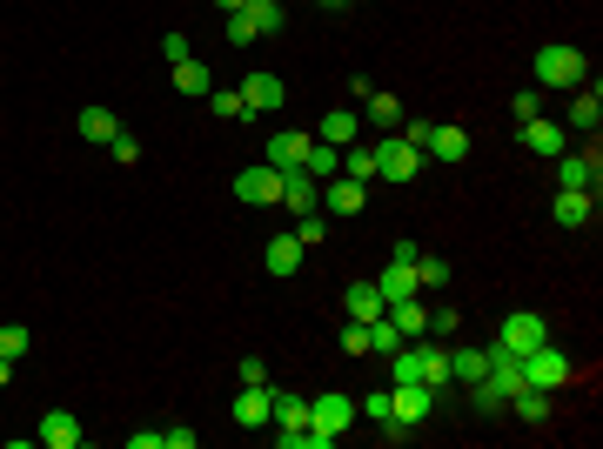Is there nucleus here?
Instances as JSON below:
<instances>
[{
  "label": "nucleus",
  "mask_w": 603,
  "mask_h": 449,
  "mask_svg": "<svg viewBox=\"0 0 603 449\" xmlns=\"http://www.w3.org/2000/svg\"><path fill=\"white\" fill-rule=\"evenodd\" d=\"M289 235H295L302 248H322V235H329V222H322V208H315V215H302V222H295Z\"/></svg>",
  "instance_id": "nucleus-39"
},
{
  "label": "nucleus",
  "mask_w": 603,
  "mask_h": 449,
  "mask_svg": "<svg viewBox=\"0 0 603 449\" xmlns=\"http://www.w3.org/2000/svg\"><path fill=\"white\" fill-rule=\"evenodd\" d=\"M242 14L255 21V34H282V27H289V14H282V0H248Z\"/></svg>",
  "instance_id": "nucleus-34"
},
{
  "label": "nucleus",
  "mask_w": 603,
  "mask_h": 449,
  "mask_svg": "<svg viewBox=\"0 0 603 449\" xmlns=\"http://www.w3.org/2000/svg\"><path fill=\"white\" fill-rule=\"evenodd\" d=\"M302 168H309L315 181L342 175V148H335V141H322V135H309V155H302Z\"/></svg>",
  "instance_id": "nucleus-25"
},
{
  "label": "nucleus",
  "mask_w": 603,
  "mask_h": 449,
  "mask_svg": "<svg viewBox=\"0 0 603 449\" xmlns=\"http://www.w3.org/2000/svg\"><path fill=\"white\" fill-rule=\"evenodd\" d=\"M356 416H369V423H396V409H389V389H369V396H362V403H356Z\"/></svg>",
  "instance_id": "nucleus-38"
},
{
  "label": "nucleus",
  "mask_w": 603,
  "mask_h": 449,
  "mask_svg": "<svg viewBox=\"0 0 603 449\" xmlns=\"http://www.w3.org/2000/svg\"><path fill=\"white\" fill-rule=\"evenodd\" d=\"M583 74H590V54L570 41H550V47H536V81L543 88H583Z\"/></svg>",
  "instance_id": "nucleus-3"
},
{
  "label": "nucleus",
  "mask_w": 603,
  "mask_h": 449,
  "mask_svg": "<svg viewBox=\"0 0 603 449\" xmlns=\"http://www.w3.org/2000/svg\"><path fill=\"white\" fill-rule=\"evenodd\" d=\"M597 121H603V88L590 81V88L570 101V128H577V135H597Z\"/></svg>",
  "instance_id": "nucleus-22"
},
{
  "label": "nucleus",
  "mask_w": 603,
  "mask_h": 449,
  "mask_svg": "<svg viewBox=\"0 0 603 449\" xmlns=\"http://www.w3.org/2000/svg\"><path fill=\"white\" fill-rule=\"evenodd\" d=\"M7 382H14V362H7V356H0V389H7Z\"/></svg>",
  "instance_id": "nucleus-48"
},
{
  "label": "nucleus",
  "mask_w": 603,
  "mask_h": 449,
  "mask_svg": "<svg viewBox=\"0 0 603 449\" xmlns=\"http://www.w3.org/2000/svg\"><path fill=\"white\" fill-rule=\"evenodd\" d=\"M228 41H235V47H255V41H262V34H255V21H248L242 7L228 14Z\"/></svg>",
  "instance_id": "nucleus-41"
},
{
  "label": "nucleus",
  "mask_w": 603,
  "mask_h": 449,
  "mask_svg": "<svg viewBox=\"0 0 603 449\" xmlns=\"http://www.w3.org/2000/svg\"><path fill=\"white\" fill-rule=\"evenodd\" d=\"M349 7H356V0H349Z\"/></svg>",
  "instance_id": "nucleus-51"
},
{
  "label": "nucleus",
  "mask_w": 603,
  "mask_h": 449,
  "mask_svg": "<svg viewBox=\"0 0 603 449\" xmlns=\"http://www.w3.org/2000/svg\"><path fill=\"white\" fill-rule=\"evenodd\" d=\"M215 7H222V14H235V7H248V0H215Z\"/></svg>",
  "instance_id": "nucleus-49"
},
{
  "label": "nucleus",
  "mask_w": 603,
  "mask_h": 449,
  "mask_svg": "<svg viewBox=\"0 0 603 449\" xmlns=\"http://www.w3.org/2000/svg\"><path fill=\"white\" fill-rule=\"evenodd\" d=\"M315 7H349V0H315Z\"/></svg>",
  "instance_id": "nucleus-50"
},
{
  "label": "nucleus",
  "mask_w": 603,
  "mask_h": 449,
  "mask_svg": "<svg viewBox=\"0 0 603 449\" xmlns=\"http://www.w3.org/2000/svg\"><path fill=\"white\" fill-rule=\"evenodd\" d=\"M376 289H382V309H389V302H409V295H423V289H416V262H389V269L376 275Z\"/></svg>",
  "instance_id": "nucleus-17"
},
{
  "label": "nucleus",
  "mask_w": 603,
  "mask_h": 449,
  "mask_svg": "<svg viewBox=\"0 0 603 449\" xmlns=\"http://www.w3.org/2000/svg\"><path fill=\"white\" fill-rule=\"evenodd\" d=\"M389 322H396L402 342H423L429 336V302L423 295H409V302H389Z\"/></svg>",
  "instance_id": "nucleus-15"
},
{
  "label": "nucleus",
  "mask_w": 603,
  "mask_h": 449,
  "mask_svg": "<svg viewBox=\"0 0 603 449\" xmlns=\"http://www.w3.org/2000/svg\"><path fill=\"white\" fill-rule=\"evenodd\" d=\"M362 202H369V188H362V181H349V175L322 181V208H335V215H356Z\"/></svg>",
  "instance_id": "nucleus-16"
},
{
  "label": "nucleus",
  "mask_w": 603,
  "mask_h": 449,
  "mask_svg": "<svg viewBox=\"0 0 603 449\" xmlns=\"http://www.w3.org/2000/svg\"><path fill=\"white\" fill-rule=\"evenodd\" d=\"M235 202H248V208H275V202H282V168H268V161L242 168V175H235Z\"/></svg>",
  "instance_id": "nucleus-8"
},
{
  "label": "nucleus",
  "mask_w": 603,
  "mask_h": 449,
  "mask_svg": "<svg viewBox=\"0 0 603 449\" xmlns=\"http://www.w3.org/2000/svg\"><path fill=\"white\" fill-rule=\"evenodd\" d=\"M108 148H114V161H121V168H134V161H141V141H134V135H114Z\"/></svg>",
  "instance_id": "nucleus-42"
},
{
  "label": "nucleus",
  "mask_w": 603,
  "mask_h": 449,
  "mask_svg": "<svg viewBox=\"0 0 603 449\" xmlns=\"http://www.w3.org/2000/svg\"><path fill=\"white\" fill-rule=\"evenodd\" d=\"M161 54L168 61H188V34H161Z\"/></svg>",
  "instance_id": "nucleus-47"
},
{
  "label": "nucleus",
  "mask_w": 603,
  "mask_h": 449,
  "mask_svg": "<svg viewBox=\"0 0 603 449\" xmlns=\"http://www.w3.org/2000/svg\"><path fill=\"white\" fill-rule=\"evenodd\" d=\"M402 349V336H396V322H389V309L369 322V356H396Z\"/></svg>",
  "instance_id": "nucleus-36"
},
{
  "label": "nucleus",
  "mask_w": 603,
  "mask_h": 449,
  "mask_svg": "<svg viewBox=\"0 0 603 449\" xmlns=\"http://www.w3.org/2000/svg\"><path fill=\"white\" fill-rule=\"evenodd\" d=\"M550 215H557L563 228H583L590 215H597V195H583V188H557V202H550Z\"/></svg>",
  "instance_id": "nucleus-18"
},
{
  "label": "nucleus",
  "mask_w": 603,
  "mask_h": 449,
  "mask_svg": "<svg viewBox=\"0 0 603 449\" xmlns=\"http://www.w3.org/2000/svg\"><path fill=\"white\" fill-rule=\"evenodd\" d=\"M282 208L315 215V208H322V181H315L309 168H282Z\"/></svg>",
  "instance_id": "nucleus-11"
},
{
  "label": "nucleus",
  "mask_w": 603,
  "mask_h": 449,
  "mask_svg": "<svg viewBox=\"0 0 603 449\" xmlns=\"http://www.w3.org/2000/svg\"><path fill=\"white\" fill-rule=\"evenodd\" d=\"M208 108L222 114V121H255V114H248V101H242V88H208Z\"/></svg>",
  "instance_id": "nucleus-35"
},
{
  "label": "nucleus",
  "mask_w": 603,
  "mask_h": 449,
  "mask_svg": "<svg viewBox=\"0 0 603 449\" xmlns=\"http://www.w3.org/2000/svg\"><path fill=\"white\" fill-rule=\"evenodd\" d=\"M242 101H248V114H268V108H282V101H289V88H282L268 68H255V74L242 81Z\"/></svg>",
  "instance_id": "nucleus-14"
},
{
  "label": "nucleus",
  "mask_w": 603,
  "mask_h": 449,
  "mask_svg": "<svg viewBox=\"0 0 603 449\" xmlns=\"http://www.w3.org/2000/svg\"><path fill=\"white\" fill-rule=\"evenodd\" d=\"M322 141H335V148L362 141V114L356 108H329V114H322Z\"/></svg>",
  "instance_id": "nucleus-23"
},
{
  "label": "nucleus",
  "mask_w": 603,
  "mask_h": 449,
  "mask_svg": "<svg viewBox=\"0 0 603 449\" xmlns=\"http://www.w3.org/2000/svg\"><path fill=\"white\" fill-rule=\"evenodd\" d=\"M362 121H369V128H396V121H402V101H396V94H382V88H369Z\"/></svg>",
  "instance_id": "nucleus-29"
},
{
  "label": "nucleus",
  "mask_w": 603,
  "mask_h": 449,
  "mask_svg": "<svg viewBox=\"0 0 603 449\" xmlns=\"http://www.w3.org/2000/svg\"><path fill=\"white\" fill-rule=\"evenodd\" d=\"M342 309H349V322H376L382 315V289L376 282H349V289H342Z\"/></svg>",
  "instance_id": "nucleus-21"
},
{
  "label": "nucleus",
  "mask_w": 603,
  "mask_h": 449,
  "mask_svg": "<svg viewBox=\"0 0 603 449\" xmlns=\"http://www.w3.org/2000/svg\"><path fill=\"white\" fill-rule=\"evenodd\" d=\"M195 443H201V436H195V429H181V423L161 429V449H195Z\"/></svg>",
  "instance_id": "nucleus-43"
},
{
  "label": "nucleus",
  "mask_w": 603,
  "mask_h": 449,
  "mask_svg": "<svg viewBox=\"0 0 603 449\" xmlns=\"http://www.w3.org/2000/svg\"><path fill=\"white\" fill-rule=\"evenodd\" d=\"M302 423H309V396L275 389V416H268V429H302Z\"/></svg>",
  "instance_id": "nucleus-28"
},
{
  "label": "nucleus",
  "mask_w": 603,
  "mask_h": 449,
  "mask_svg": "<svg viewBox=\"0 0 603 449\" xmlns=\"http://www.w3.org/2000/svg\"><path fill=\"white\" fill-rule=\"evenodd\" d=\"M349 423H356V396H342V389L309 396V429H302V449H329Z\"/></svg>",
  "instance_id": "nucleus-1"
},
{
  "label": "nucleus",
  "mask_w": 603,
  "mask_h": 449,
  "mask_svg": "<svg viewBox=\"0 0 603 449\" xmlns=\"http://www.w3.org/2000/svg\"><path fill=\"white\" fill-rule=\"evenodd\" d=\"M302 155H309V135H302V128L268 135V168H302Z\"/></svg>",
  "instance_id": "nucleus-19"
},
{
  "label": "nucleus",
  "mask_w": 603,
  "mask_h": 449,
  "mask_svg": "<svg viewBox=\"0 0 603 449\" xmlns=\"http://www.w3.org/2000/svg\"><path fill=\"white\" fill-rule=\"evenodd\" d=\"M81 436H88V429H81L74 409H47L41 429H34V443H41V449H81Z\"/></svg>",
  "instance_id": "nucleus-10"
},
{
  "label": "nucleus",
  "mask_w": 603,
  "mask_h": 449,
  "mask_svg": "<svg viewBox=\"0 0 603 449\" xmlns=\"http://www.w3.org/2000/svg\"><path fill=\"white\" fill-rule=\"evenodd\" d=\"M389 382H429V389H443L449 382V349H436V342H402L396 356H389Z\"/></svg>",
  "instance_id": "nucleus-2"
},
{
  "label": "nucleus",
  "mask_w": 603,
  "mask_h": 449,
  "mask_svg": "<svg viewBox=\"0 0 603 449\" xmlns=\"http://www.w3.org/2000/svg\"><path fill=\"white\" fill-rule=\"evenodd\" d=\"M550 342V322L536 309H516V315H503V329H496V349H510V356H530V349H543Z\"/></svg>",
  "instance_id": "nucleus-5"
},
{
  "label": "nucleus",
  "mask_w": 603,
  "mask_h": 449,
  "mask_svg": "<svg viewBox=\"0 0 603 449\" xmlns=\"http://www.w3.org/2000/svg\"><path fill=\"white\" fill-rule=\"evenodd\" d=\"M570 376H577V369H570V356H563L557 342H543V349L523 356V382H530V389H563Z\"/></svg>",
  "instance_id": "nucleus-6"
},
{
  "label": "nucleus",
  "mask_w": 603,
  "mask_h": 449,
  "mask_svg": "<svg viewBox=\"0 0 603 449\" xmlns=\"http://www.w3.org/2000/svg\"><path fill=\"white\" fill-rule=\"evenodd\" d=\"M268 275H302V242L295 235H268Z\"/></svg>",
  "instance_id": "nucleus-27"
},
{
  "label": "nucleus",
  "mask_w": 603,
  "mask_h": 449,
  "mask_svg": "<svg viewBox=\"0 0 603 449\" xmlns=\"http://www.w3.org/2000/svg\"><path fill=\"white\" fill-rule=\"evenodd\" d=\"M268 416H275V389H268V382H242V396H235V423H242V429H268Z\"/></svg>",
  "instance_id": "nucleus-12"
},
{
  "label": "nucleus",
  "mask_w": 603,
  "mask_h": 449,
  "mask_svg": "<svg viewBox=\"0 0 603 449\" xmlns=\"http://www.w3.org/2000/svg\"><path fill=\"white\" fill-rule=\"evenodd\" d=\"M235 382H268V362H262V356H242V369H235Z\"/></svg>",
  "instance_id": "nucleus-45"
},
{
  "label": "nucleus",
  "mask_w": 603,
  "mask_h": 449,
  "mask_svg": "<svg viewBox=\"0 0 603 449\" xmlns=\"http://www.w3.org/2000/svg\"><path fill=\"white\" fill-rule=\"evenodd\" d=\"M342 175L362 181V188L376 181V155H369V141H349V148H342Z\"/></svg>",
  "instance_id": "nucleus-31"
},
{
  "label": "nucleus",
  "mask_w": 603,
  "mask_h": 449,
  "mask_svg": "<svg viewBox=\"0 0 603 449\" xmlns=\"http://www.w3.org/2000/svg\"><path fill=\"white\" fill-rule=\"evenodd\" d=\"M369 155H376V181H416L423 175V148H409L402 135H376L369 141Z\"/></svg>",
  "instance_id": "nucleus-4"
},
{
  "label": "nucleus",
  "mask_w": 603,
  "mask_h": 449,
  "mask_svg": "<svg viewBox=\"0 0 603 449\" xmlns=\"http://www.w3.org/2000/svg\"><path fill=\"white\" fill-rule=\"evenodd\" d=\"M342 349H349V356H369V322H342Z\"/></svg>",
  "instance_id": "nucleus-40"
},
{
  "label": "nucleus",
  "mask_w": 603,
  "mask_h": 449,
  "mask_svg": "<svg viewBox=\"0 0 603 449\" xmlns=\"http://www.w3.org/2000/svg\"><path fill=\"white\" fill-rule=\"evenodd\" d=\"M557 188H583V195H597L603 188V155H597V135L583 155H557Z\"/></svg>",
  "instance_id": "nucleus-7"
},
{
  "label": "nucleus",
  "mask_w": 603,
  "mask_h": 449,
  "mask_svg": "<svg viewBox=\"0 0 603 449\" xmlns=\"http://www.w3.org/2000/svg\"><path fill=\"white\" fill-rule=\"evenodd\" d=\"M483 369H490V349H449V376L456 382H483Z\"/></svg>",
  "instance_id": "nucleus-32"
},
{
  "label": "nucleus",
  "mask_w": 603,
  "mask_h": 449,
  "mask_svg": "<svg viewBox=\"0 0 603 449\" xmlns=\"http://www.w3.org/2000/svg\"><path fill=\"white\" fill-rule=\"evenodd\" d=\"M449 275H456V269H449L443 255H416V289H423V295L449 289Z\"/></svg>",
  "instance_id": "nucleus-33"
},
{
  "label": "nucleus",
  "mask_w": 603,
  "mask_h": 449,
  "mask_svg": "<svg viewBox=\"0 0 603 449\" xmlns=\"http://www.w3.org/2000/svg\"><path fill=\"white\" fill-rule=\"evenodd\" d=\"M423 155H436V161H469V135H463V128H429Z\"/></svg>",
  "instance_id": "nucleus-26"
},
{
  "label": "nucleus",
  "mask_w": 603,
  "mask_h": 449,
  "mask_svg": "<svg viewBox=\"0 0 603 449\" xmlns=\"http://www.w3.org/2000/svg\"><path fill=\"white\" fill-rule=\"evenodd\" d=\"M510 114H516V121H536V88H523V94H516V101H510Z\"/></svg>",
  "instance_id": "nucleus-46"
},
{
  "label": "nucleus",
  "mask_w": 603,
  "mask_h": 449,
  "mask_svg": "<svg viewBox=\"0 0 603 449\" xmlns=\"http://www.w3.org/2000/svg\"><path fill=\"white\" fill-rule=\"evenodd\" d=\"M429 403H436V389L429 382H389V409H396V423H429Z\"/></svg>",
  "instance_id": "nucleus-9"
},
{
  "label": "nucleus",
  "mask_w": 603,
  "mask_h": 449,
  "mask_svg": "<svg viewBox=\"0 0 603 449\" xmlns=\"http://www.w3.org/2000/svg\"><path fill=\"white\" fill-rule=\"evenodd\" d=\"M27 349H34V336H27L21 322H0V356H7V362H21Z\"/></svg>",
  "instance_id": "nucleus-37"
},
{
  "label": "nucleus",
  "mask_w": 603,
  "mask_h": 449,
  "mask_svg": "<svg viewBox=\"0 0 603 449\" xmlns=\"http://www.w3.org/2000/svg\"><path fill=\"white\" fill-rule=\"evenodd\" d=\"M503 409H516L523 423H543V416H550V389H530V382H523V389H516Z\"/></svg>",
  "instance_id": "nucleus-30"
},
{
  "label": "nucleus",
  "mask_w": 603,
  "mask_h": 449,
  "mask_svg": "<svg viewBox=\"0 0 603 449\" xmlns=\"http://www.w3.org/2000/svg\"><path fill=\"white\" fill-rule=\"evenodd\" d=\"M516 135H523V148H530V155L557 161V155H563V135H570V128H563V121H543V114H536V121H516Z\"/></svg>",
  "instance_id": "nucleus-13"
},
{
  "label": "nucleus",
  "mask_w": 603,
  "mask_h": 449,
  "mask_svg": "<svg viewBox=\"0 0 603 449\" xmlns=\"http://www.w3.org/2000/svg\"><path fill=\"white\" fill-rule=\"evenodd\" d=\"M456 322H463L456 309H436V315H429V336H456Z\"/></svg>",
  "instance_id": "nucleus-44"
},
{
  "label": "nucleus",
  "mask_w": 603,
  "mask_h": 449,
  "mask_svg": "<svg viewBox=\"0 0 603 449\" xmlns=\"http://www.w3.org/2000/svg\"><path fill=\"white\" fill-rule=\"evenodd\" d=\"M74 128H81V141H94V148H108V141L121 135L114 108H81V114H74Z\"/></svg>",
  "instance_id": "nucleus-20"
},
{
  "label": "nucleus",
  "mask_w": 603,
  "mask_h": 449,
  "mask_svg": "<svg viewBox=\"0 0 603 449\" xmlns=\"http://www.w3.org/2000/svg\"><path fill=\"white\" fill-rule=\"evenodd\" d=\"M208 88H215V74L201 68L195 54H188V61H175V94H188V101H208Z\"/></svg>",
  "instance_id": "nucleus-24"
}]
</instances>
